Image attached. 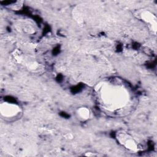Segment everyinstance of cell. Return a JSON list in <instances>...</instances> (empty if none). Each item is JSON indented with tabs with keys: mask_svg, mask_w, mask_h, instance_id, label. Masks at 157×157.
<instances>
[{
	"mask_svg": "<svg viewBox=\"0 0 157 157\" xmlns=\"http://www.w3.org/2000/svg\"><path fill=\"white\" fill-rule=\"evenodd\" d=\"M100 104L105 109L115 111L123 108L129 102V93L126 88L119 84L105 82L97 88Z\"/></svg>",
	"mask_w": 157,
	"mask_h": 157,
	"instance_id": "6da1fadb",
	"label": "cell"
},
{
	"mask_svg": "<svg viewBox=\"0 0 157 157\" xmlns=\"http://www.w3.org/2000/svg\"><path fill=\"white\" fill-rule=\"evenodd\" d=\"M0 112L1 116L7 119L15 118L21 113L20 108L17 105L9 102L1 103Z\"/></svg>",
	"mask_w": 157,
	"mask_h": 157,
	"instance_id": "7a4b0ae2",
	"label": "cell"
},
{
	"mask_svg": "<svg viewBox=\"0 0 157 157\" xmlns=\"http://www.w3.org/2000/svg\"><path fill=\"white\" fill-rule=\"evenodd\" d=\"M77 116L78 118L80 120L85 121L88 120L90 117V111L89 109L85 107H79L76 112Z\"/></svg>",
	"mask_w": 157,
	"mask_h": 157,
	"instance_id": "5b68a950",
	"label": "cell"
},
{
	"mask_svg": "<svg viewBox=\"0 0 157 157\" xmlns=\"http://www.w3.org/2000/svg\"><path fill=\"white\" fill-rule=\"evenodd\" d=\"M140 17L144 21H145L146 23L152 25L153 29L156 31V18L152 13H151L150 11H148V10H143L140 13Z\"/></svg>",
	"mask_w": 157,
	"mask_h": 157,
	"instance_id": "277c9868",
	"label": "cell"
},
{
	"mask_svg": "<svg viewBox=\"0 0 157 157\" xmlns=\"http://www.w3.org/2000/svg\"><path fill=\"white\" fill-rule=\"evenodd\" d=\"M117 139L120 143L126 148L132 151H137L138 150V146L136 141L131 136L126 132H119L117 136Z\"/></svg>",
	"mask_w": 157,
	"mask_h": 157,
	"instance_id": "3957f363",
	"label": "cell"
}]
</instances>
